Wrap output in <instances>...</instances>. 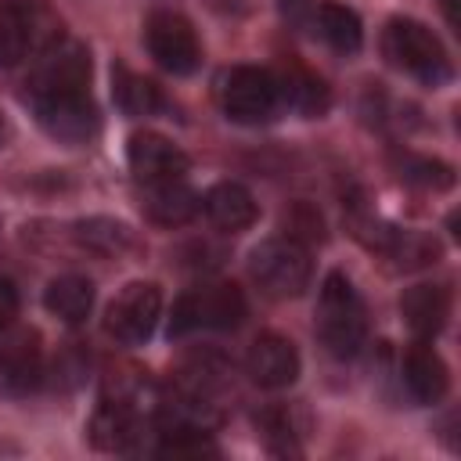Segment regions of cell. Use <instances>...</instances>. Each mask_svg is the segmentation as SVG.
<instances>
[{"label": "cell", "mask_w": 461, "mask_h": 461, "mask_svg": "<svg viewBox=\"0 0 461 461\" xmlns=\"http://www.w3.org/2000/svg\"><path fill=\"white\" fill-rule=\"evenodd\" d=\"M112 94H115V104L122 115L130 119H140V115H155L162 108V94L151 79L130 72L126 65H115L112 68Z\"/></svg>", "instance_id": "obj_21"}, {"label": "cell", "mask_w": 461, "mask_h": 461, "mask_svg": "<svg viewBox=\"0 0 461 461\" xmlns=\"http://www.w3.org/2000/svg\"><path fill=\"white\" fill-rule=\"evenodd\" d=\"M313 25H317V36L339 50V54H357L360 43H364V25H360V14L346 4H335V0H324L313 7Z\"/></svg>", "instance_id": "obj_17"}, {"label": "cell", "mask_w": 461, "mask_h": 461, "mask_svg": "<svg viewBox=\"0 0 461 461\" xmlns=\"http://www.w3.org/2000/svg\"><path fill=\"white\" fill-rule=\"evenodd\" d=\"M130 169L140 184H162V180H184L187 173V155L162 133H133L126 144Z\"/></svg>", "instance_id": "obj_11"}, {"label": "cell", "mask_w": 461, "mask_h": 461, "mask_svg": "<svg viewBox=\"0 0 461 461\" xmlns=\"http://www.w3.org/2000/svg\"><path fill=\"white\" fill-rule=\"evenodd\" d=\"M40 126L65 140V144H83L101 130V115L97 104L90 97L86 86H61V90H36L29 94Z\"/></svg>", "instance_id": "obj_6"}, {"label": "cell", "mask_w": 461, "mask_h": 461, "mask_svg": "<svg viewBox=\"0 0 461 461\" xmlns=\"http://www.w3.org/2000/svg\"><path fill=\"white\" fill-rule=\"evenodd\" d=\"M29 14L18 7V4H11V0H4L0 4V68H11V65H18L22 58H25V50H29Z\"/></svg>", "instance_id": "obj_22"}, {"label": "cell", "mask_w": 461, "mask_h": 461, "mask_svg": "<svg viewBox=\"0 0 461 461\" xmlns=\"http://www.w3.org/2000/svg\"><path fill=\"white\" fill-rule=\"evenodd\" d=\"M277 7H281V14H285L292 25H306V22L313 18V4H310V0H277Z\"/></svg>", "instance_id": "obj_27"}, {"label": "cell", "mask_w": 461, "mask_h": 461, "mask_svg": "<svg viewBox=\"0 0 461 461\" xmlns=\"http://www.w3.org/2000/svg\"><path fill=\"white\" fill-rule=\"evenodd\" d=\"M299 349L292 339L277 335V331H263L252 339L249 357H245V371L259 389H288L299 378Z\"/></svg>", "instance_id": "obj_10"}, {"label": "cell", "mask_w": 461, "mask_h": 461, "mask_svg": "<svg viewBox=\"0 0 461 461\" xmlns=\"http://www.w3.org/2000/svg\"><path fill=\"white\" fill-rule=\"evenodd\" d=\"M144 47L169 76H191L202 65V43L194 25L176 11H151L144 22Z\"/></svg>", "instance_id": "obj_7"}, {"label": "cell", "mask_w": 461, "mask_h": 461, "mask_svg": "<svg viewBox=\"0 0 461 461\" xmlns=\"http://www.w3.org/2000/svg\"><path fill=\"white\" fill-rule=\"evenodd\" d=\"M403 385L418 403H439L447 396L450 371H447L443 357L432 349V342L411 346V353L403 357Z\"/></svg>", "instance_id": "obj_15"}, {"label": "cell", "mask_w": 461, "mask_h": 461, "mask_svg": "<svg viewBox=\"0 0 461 461\" xmlns=\"http://www.w3.org/2000/svg\"><path fill=\"white\" fill-rule=\"evenodd\" d=\"M72 238L79 249L94 252V256H122L133 245V230L122 220L112 216H86L72 223Z\"/></svg>", "instance_id": "obj_20"}, {"label": "cell", "mask_w": 461, "mask_h": 461, "mask_svg": "<svg viewBox=\"0 0 461 461\" xmlns=\"http://www.w3.org/2000/svg\"><path fill=\"white\" fill-rule=\"evenodd\" d=\"M0 140H4V112H0Z\"/></svg>", "instance_id": "obj_29"}, {"label": "cell", "mask_w": 461, "mask_h": 461, "mask_svg": "<svg viewBox=\"0 0 461 461\" xmlns=\"http://www.w3.org/2000/svg\"><path fill=\"white\" fill-rule=\"evenodd\" d=\"M256 425H259V432H263V439H267V447H270L274 454H299L295 436H292V418H288V411L270 407V411H263V414L256 418Z\"/></svg>", "instance_id": "obj_23"}, {"label": "cell", "mask_w": 461, "mask_h": 461, "mask_svg": "<svg viewBox=\"0 0 461 461\" xmlns=\"http://www.w3.org/2000/svg\"><path fill=\"white\" fill-rule=\"evenodd\" d=\"M249 274L259 285L263 295L270 299H295L310 288L313 277V259L310 249L288 234L267 238L249 252Z\"/></svg>", "instance_id": "obj_3"}, {"label": "cell", "mask_w": 461, "mask_h": 461, "mask_svg": "<svg viewBox=\"0 0 461 461\" xmlns=\"http://www.w3.org/2000/svg\"><path fill=\"white\" fill-rule=\"evenodd\" d=\"M14 317H18V288L11 277H0V331H7Z\"/></svg>", "instance_id": "obj_26"}, {"label": "cell", "mask_w": 461, "mask_h": 461, "mask_svg": "<svg viewBox=\"0 0 461 461\" xmlns=\"http://www.w3.org/2000/svg\"><path fill=\"white\" fill-rule=\"evenodd\" d=\"M162 317V292L155 281H130L104 313V331L122 346H140L151 339Z\"/></svg>", "instance_id": "obj_9"}, {"label": "cell", "mask_w": 461, "mask_h": 461, "mask_svg": "<svg viewBox=\"0 0 461 461\" xmlns=\"http://www.w3.org/2000/svg\"><path fill=\"white\" fill-rule=\"evenodd\" d=\"M43 306H47L58 321L79 324V321H86L90 310H94V285H90L86 277H79V274H61V277H54V281L43 288Z\"/></svg>", "instance_id": "obj_18"}, {"label": "cell", "mask_w": 461, "mask_h": 461, "mask_svg": "<svg viewBox=\"0 0 461 461\" xmlns=\"http://www.w3.org/2000/svg\"><path fill=\"white\" fill-rule=\"evenodd\" d=\"M400 313L403 324L418 342H432L450 317V292L443 285H414L400 295Z\"/></svg>", "instance_id": "obj_13"}, {"label": "cell", "mask_w": 461, "mask_h": 461, "mask_svg": "<svg viewBox=\"0 0 461 461\" xmlns=\"http://www.w3.org/2000/svg\"><path fill=\"white\" fill-rule=\"evenodd\" d=\"M202 212L209 216L212 227L227 230V234H238L245 227L256 223L259 209H256V198L249 194V187L234 184V180H220L212 184L205 194H202Z\"/></svg>", "instance_id": "obj_14"}, {"label": "cell", "mask_w": 461, "mask_h": 461, "mask_svg": "<svg viewBox=\"0 0 461 461\" xmlns=\"http://www.w3.org/2000/svg\"><path fill=\"white\" fill-rule=\"evenodd\" d=\"M349 230L371 252L396 259V267H425V263H436V256H439V245L429 234L400 230V227L378 220L375 212H360V209L349 212Z\"/></svg>", "instance_id": "obj_8"}, {"label": "cell", "mask_w": 461, "mask_h": 461, "mask_svg": "<svg viewBox=\"0 0 461 461\" xmlns=\"http://www.w3.org/2000/svg\"><path fill=\"white\" fill-rule=\"evenodd\" d=\"M277 90H281V101L288 108H295L299 115H306V119L324 115L328 104H331V94H328L324 79L313 76V72H306V68H299V65H288L277 76Z\"/></svg>", "instance_id": "obj_19"}, {"label": "cell", "mask_w": 461, "mask_h": 461, "mask_svg": "<svg viewBox=\"0 0 461 461\" xmlns=\"http://www.w3.org/2000/svg\"><path fill=\"white\" fill-rule=\"evenodd\" d=\"M443 11H447V22L454 29H461V14H457V0H443Z\"/></svg>", "instance_id": "obj_28"}, {"label": "cell", "mask_w": 461, "mask_h": 461, "mask_svg": "<svg viewBox=\"0 0 461 461\" xmlns=\"http://www.w3.org/2000/svg\"><path fill=\"white\" fill-rule=\"evenodd\" d=\"M249 303L245 292L230 281H212L184 292L173 303L169 313V335H187V331H230L245 321Z\"/></svg>", "instance_id": "obj_4"}, {"label": "cell", "mask_w": 461, "mask_h": 461, "mask_svg": "<svg viewBox=\"0 0 461 461\" xmlns=\"http://www.w3.org/2000/svg\"><path fill=\"white\" fill-rule=\"evenodd\" d=\"M317 339L339 360L357 357L364 339H367L364 299H360L357 285L342 270H331L324 277V285H321V295H317Z\"/></svg>", "instance_id": "obj_1"}, {"label": "cell", "mask_w": 461, "mask_h": 461, "mask_svg": "<svg viewBox=\"0 0 461 461\" xmlns=\"http://www.w3.org/2000/svg\"><path fill=\"white\" fill-rule=\"evenodd\" d=\"M403 180L418 184V187H432V191H447L454 187V169L439 158H411L403 166Z\"/></svg>", "instance_id": "obj_24"}, {"label": "cell", "mask_w": 461, "mask_h": 461, "mask_svg": "<svg viewBox=\"0 0 461 461\" xmlns=\"http://www.w3.org/2000/svg\"><path fill=\"white\" fill-rule=\"evenodd\" d=\"M220 104L230 122L259 126V122L274 119V112L281 108L277 76L259 65H234L220 79Z\"/></svg>", "instance_id": "obj_5"}, {"label": "cell", "mask_w": 461, "mask_h": 461, "mask_svg": "<svg viewBox=\"0 0 461 461\" xmlns=\"http://www.w3.org/2000/svg\"><path fill=\"white\" fill-rule=\"evenodd\" d=\"M43 385V357L32 331L0 339V396H29Z\"/></svg>", "instance_id": "obj_12"}, {"label": "cell", "mask_w": 461, "mask_h": 461, "mask_svg": "<svg viewBox=\"0 0 461 461\" xmlns=\"http://www.w3.org/2000/svg\"><path fill=\"white\" fill-rule=\"evenodd\" d=\"M144 212L162 227H184L202 212V194L191 191L184 180L144 184Z\"/></svg>", "instance_id": "obj_16"}, {"label": "cell", "mask_w": 461, "mask_h": 461, "mask_svg": "<svg viewBox=\"0 0 461 461\" xmlns=\"http://www.w3.org/2000/svg\"><path fill=\"white\" fill-rule=\"evenodd\" d=\"M382 50L400 72H407L425 86H443L454 76L443 40L418 18H393L382 32Z\"/></svg>", "instance_id": "obj_2"}, {"label": "cell", "mask_w": 461, "mask_h": 461, "mask_svg": "<svg viewBox=\"0 0 461 461\" xmlns=\"http://www.w3.org/2000/svg\"><path fill=\"white\" fill-rule=\"evenodd\" d=\"M285 234L310 249V241H324V220L313 205L299 202V205H292V212H285Z\"/></svg>", "instance_id": "obj_25"}]
</instances>
